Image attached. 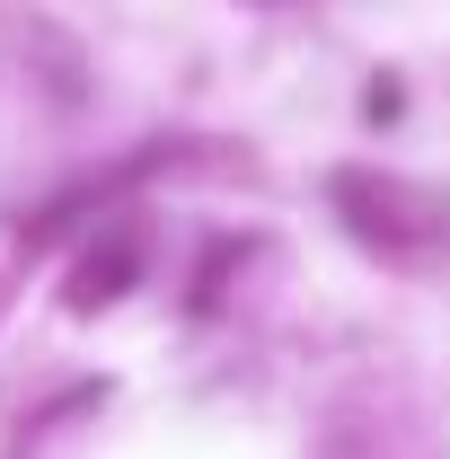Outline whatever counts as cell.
<instances>
[{
    "mask_svg": "<svg viewBox=\"0 0 450 459\" xmlns=\"http://www.w3.org/2000/svg\"><path fill=\"white\" fill-rule=\"evenodd\" d=\"M133 265H142V247H133V238H115L107 256H89V265L71 274V309H98V300H115V291L133 283Z\"/></svg>",
    "mask_w": 450,
    "mask_h": 459,
    "instance_id": "1",
    "label": "cell"
}]
</instances>
